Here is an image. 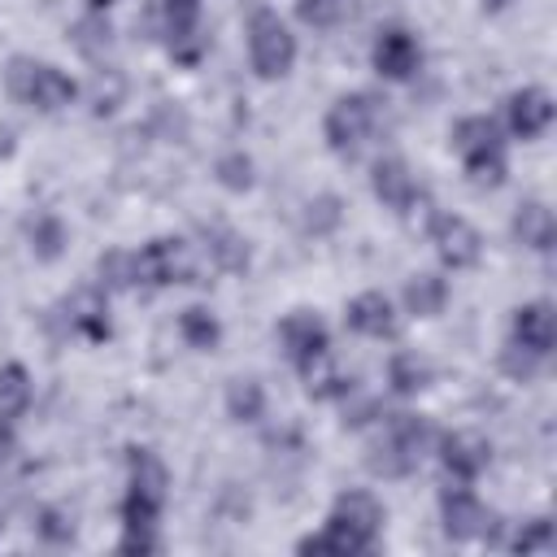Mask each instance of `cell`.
<instances>
[{
  "label": "cell",
  "mask_w": 557,
  "mask_h": 557,
  "mask_svg": "<svg viewBox=\"0 0 557 557\" xmlns=\"http://www.w3.org/2000/svg\"><path fill=\"white\" fill-rule=\"evenodd\" d=\"M339 218H344V205H339V196H313L309 205H305V231L309 235H331L335 226H339Z\"/></svg>",
  "instance_id": "f1b7e54d"
},
{
  "label": "cell",
  "mask_w": 557,
  "mask_h": 557,
  "mask_svg": "<svg viewBox=\"0 0 557 557\" xmlns=\"http://www.w3.org/2000/svg\"><path fill=\"white\" fill-rule=\"evenodd\" d=\"M205 252H209V261H213L218 270H231V274L248 265V239H239L235 231H209Z\"/></svg>",
  "instance_id": "4316f807"
},
{
  "label": "cell",
  "mask_w": 557,
  "mask_h": 557,
  "mask_svg": "<svg viewBox=\"0 0 557 557\" xmlns=\"http://www.w3.org/2000/svg\"><path fill=\"white\" fill-rule=\"evenodd\" d=\"M440 522L448 540H479L492 527V509L470 492V483H448L440 496Z\"/></svg>",
  "instance_id": "ba28073f"
},
{
  "label": "cell",
  "mask_w": 557,
  "mask_h": 557,
  "mask_svg": "<svg viewBox=\"0 0 557 557\" xmlns=\"http://www.w3.org/2000/svg\"><path fill=\"white\" fill-rule=\"evenodd\" d=\"M370 187H374L379 205L392 209V213H409L413 200H418V183H413V174L400 157H379L374 170H370Z\"/></svg>",
  "instance_id": "2e32d148"
},
{
  "label": "cell",
  "mask_w": 557,
  "mask_h": 557,
  "mask_svg": "<svg viewBox=\"0 0 557 557\" xmlns=\"http://www.w3.org/2000/svg\"><path fill=\"white\" fill-rule=\"evenodd\" d=\"M26 239H30V252H35L39 261H57V257L65 252V244H70V231H65L61 218H52V213H35L30 226H26Z\"/></svg>",
  "instance_id": "cb8c5ba5"
},
{
  "label": "cell",
  "mask_w": 557,
  "mask_h": 557,
  "mask_svg": "<svg viewBox=\"0 0 557 557\" xmlns=\"http://www.w3.org/2000/svg\"><path fill=\"white\" fill-rule=\"evenodd\" d=\"M370 61H374V70H379L383 78L405 83V78H413L418 65H422V44H418L409 30H400V26H387V30L374 39Z\"/></svg>",
  "instance_id": "30bf717a"
},
{
  "label": "cell",
  "mask_w": 557,
  "mask_h": 557,
  "mask_svg": "<svg viewBox=\"0 0 557 557\" xmlns=\"http://www.w3.org/2000/svg\"><path fill=\"white\" fill-rule=\"evenodd\" d=\"M379 117H383V109H379V100H374L370 91H348V96H339V100L326 109L322 135H326V144H331L335 152L357 157V152L374 139Z\"/></svg>",
  "instance_id": "277c9868"
},
{
  "label": "cell",
  "mask_w": 557,
  "mask_h": 557,
  "mask_svg": "<svg viewBox=\"0 0 557 557\" xmlns=\"http://www.w3.org/2000/svg\"><path fill=\"white\" fill-rule=\"evenodd\" d=\"M513 239L522 248H535V252H548L553 239H557V222H553V209L544 200H522L518 213H513Z\"/></svg>",
  "instance_id": "d6986e66"
},
{
  "label": "cell",
  "mask_w": 557,
  "mask_h": 557,
  "mask_svg": "<svg viewBox=\"0 0 557 557\" xmlns=\"http://www.w3.org/2000/svg\"><path fill=\"white\" fill-rule=\"evenodd\" d=\"M540 366H544V357L540 352H531V348H522V344H505V352H500V370L509 374V379H518V383H527V379H535L540 374Z\"/></svg>",
  "instance_id": "d6a6232c"
},
{
  "label": "cell",
  "mask_w": 557,
  "mask_h": 557,
  "mask_svg": "<svg viewBox=\"0 0 557 557\" xmlns=\"http://www.w3.org/2000/svg\"><path fill=\"white\" fill-rule=\"evenodd\" d=\"M65 322L74 335L83 339H109V300H104V287H78L70 300H65Z\"/></svg>",
  "instance_id": "e0dca14e"
},
{
  "label": "cell",
  "mask_w": 557,
  "mask_h": 557,
  "mask_svg": "<svg viewBox=\"0 0 557 557\" xmlns=\"http://www.w3.org/2000/svg\"><path fill=\"white\" fill-rule=\"evenodd\" d=\"M4 87H9L13 100H22L39 113H61L78 96V87L65 70H57L48 61H35V57H13L4 65Z\"/></svg>",
  "instance_id": "7a4b0ae2"
},
{
  "label": "cell",
  "mask_w": 557,
  "mask_h": 557,
  "mask_svg": "<svg viewBox=\"0 0 557 557\" xmlns=\"http://www.w3.org/2000/svg\"><path fill=\"white\" fill-rule=\"evenodd\" d=\"M435 448V431L422 413H383L379 418V431H374V444H370V470L383 474V479H405L418 470V461Z\"/></svg>",
  "instance_id": "6da1fadb"
},
{
  "label": "cell",
  "mask_w": 557,
  "mask_h": 557,
  "mask_svg": "<svg viewBox=\"0 0 557 557\" xmlns=\"http://www.w3.org/2000/svg\"><path fill=\"white\" fill-rule=\"evenodd\" d=\"M483 4H505V0H483Z\"/></svg>",
  "instance_id": "8d00e7d4"
},
{
  "label": "cell",
  "mask_w": 557,
  "mask_h": 557,
  "mask_svg": "<svg viewBox=\"0 0 557 557\" xmlns=\"http://www.w3.org/2000/svg\"><path fill=\"white\" fill-rule=\"evenodd\" d=\"M453 152L461 157L466 174L479 183V187H496L505 178V139H500V126L483 113H470L453 126Z\"/></svg>",
  "instance_id": "3957f363"
},
{
  "label": "cell",
  "mask_w": 557,
  "mask_h": 557,
  "mask_svg": "<svg viewBox=\"0 0 557 557\" xmlns=\"http://www.w3.org/2000/svg\"><path fill=\"white\" fill-rule=\"evenodd\" d=\"M213 174H218V183H222L226 191H244V187H252V157L226 152V157H218Z\"/></svg>",
  "instance_id": "1f68e13d"
},
{
  "label": "cell",
  "mask_w": 557,
  "mask_h": 557,
  "mask_svg": "<svg viewBox=\"0 0 557 557\" xmlns=\"http://www.w3.org/2000/svg\"><path fill=\"white\" fill-rule=\"evenodd\" d=\"M117 548L122 553H157L161 540H157V531H122V544Z\"/></svg>",
  "instance_id": "e575fe53"
},
{
  "label": "cell",
  "mask_w": 557,
  "mask_h": 557,
  "mask_svg": "<svg viewBox=\"0 0 557 557\" xmlns=\"http://www.w3.org/2000/svg\"><path fill=\"white\" fill-rule=\"evenodd\" d=\"M226 413H231L235 422H257V418L265 413V392H261V383H257V379H231V387H226Z\"/></svg>",
  "instance_id": "d4e9b609"
},
{
  "label": "cell",
  "mask_w": 557,
  "mask_h": 557,
  "mask_svg": "<svg viewBox=\"0 0 557 557\" xmlns=\"http://www.w3.org/2000/svg\"><path fill=\"white\" fill-rule=\"evenodd\" d=\"M278 348L296 361V366H305L309 357H318V352H326V344H331V335H326V322L313 313V309H292L283 322H278Z\"/></svg>",
  "instance_id": "7c38bea8"
},
{
  "label": "cell",
  "mask_w": 557,
  "mask_h": 557,
  "mask_svg": "<svg viewBox=\"0 0 557 557\" xmlns=\"http://www.w3.org/2000/svg\"><path fill=\"white\" fill-rule=\"evenodd\" d=\"M331 522H339L370 553L374 548V535L383 531V505L370 492H339L335 505H331Z\"/></svg>",
  "instance_id": "5bb4252c"
},
{
  "label": "cell",
  "mask_w": 557,
  "mask_h": 557,
  "mask_svg": "<svg viewBox=\"0 0 557 557\" xmlns=\"http://www.w3.org/2000/svg\"><path fill=\"white\" fill-rule=\"evenodd\" d=\"M248 61L261 78H283L296 61V35L274 9H252L248 17Z\"/></svg>",
  "instance_id": "5b68a950"
},
{
  "label": "cell",
  "mask_w": 557,
  "mask_h": 557,
  "mask_svg": "<svg viewBox=\"0 0 557 557\" xmlns=\"http://www.w3.org/2000/svg\"><path fill=\"white\" fill-rule=\"evenodd\" d=\"M300 553H318V557H348V553H366L361 548V540H352L339 522H322V531L318 535H305L300 540Z\"/></svg>",
  "instance_id": "484cf974"
},
{
  "label": "cell",
  "mask_w": 557,
  "mask_h": 557,
  "mask_svg": "<svg viewBox=\"0 0 557 557\" xmlns=\"http://www.w3.org/2000/svg\"><path fill=\"white\" fill-rule=\"evenodd\" d=\"M135 261V287H174V283H196V257L183 239L161 235L148 239L144 248L131 252Z\"/></svg>",
  "instance_id": "8992f818"
},
{
  "label": "cell",
  "mask_w": 557,
  "mask_h": 557,
  "mask_svg": "<svg viewBox=\"0 0 557 557\" xmlns=\"http://www.w3.org/2000/svg\"><path fill=\"white\" fill-rule=\"evenodd\" d=\"M513 344L548 357L553 344H557V318H553V305L548 300H531L513 313Z\"/></svg>",
  "instance_id": "ac0fdd59"
},
{
  "label": "cell",
  "mask_w": 557,
  "mask_h": 557,
  "mask_svg": "<svg viewBox=\"0 0 557 557\" xmlns=\"http://www.w3.org/2000/svg\"><path fill=\"white\" fill-rule=\"evenodd\" d=\"M300 379H305V392H309L313 400H339V396L352 387L348 370L331 357V348L318 352V357H309V361L300 366Z\"/></svg>",
  "instance_id": "ffe728a7"
},
{
  "label": "cell",
  "mask_w": 557,
  "mask_h": 557,
  "mask_svg": "<svg viewBox=\"0 0 557 557\" xmlns=\"http://www.w3.org/2000/svg\"><path fill=\"white\" fill-rule=\"evenodd\" d=\"M444 305H448V283L440 274H413L405 283V309L413 318H435L444 313Z\"/></svg>",
  "instance_id": "7402d4cb"
},
{
  "label": "cell",
  "mask_w": 557,
  "mask_h": 557,
  "mask_svg": "<svg viewBox=\"0 0 557 557\" xmlns=\"http://www.w3.org/2000/svg\"><path fill=\"white\" fill-rule=\"evenodd\" d=\"M91 4H113V0H91Z\"/></svg>",
  "instance_id": "74e56055"
},
{
  "label": "cell",
  "mask_w": 557,
  "mask_h": 557,
  "mask_svg": "<svg viewBox=\"0 0 557 557\" xmlns=\"http://www.w3.org/2000/svg\"><path fill=\"white\" fill-rule=\"evenodd\" d=\"M426 235H431V248H435L444 270H470L483 257V235L461 213H431Z\"/></svg>",
  "instance_id": "52a82bcc"
},
{
  "label": "cell",
  "mask_w": 557,
  "mask_h": 557,
  "mask_svg": "<svg viewBox=\"0 0 557 557\" xmlns=\"http://www.w3.org/2000/svg\"><path fill=\"white\" fill-rule=\"evenodd\" d=\"M30 405V374L22 366H0V418H17Z\"/></svg>",
  "instance_id": "83f0119b"
},
{
  "label": "cell",
  "mask_w": 557,
  "mask_h": 557,
  "mask_svg": "<svg viewBox=\"0 0 557 557\" xmlns=\"http://www.w3.org/2000/svg\"><path fill=\"white\" fill-rule=\"evenodd\" d=\"M96 274H100V287L104 292L135 287V261H131V252H104L100 265H96Z\"/></svg>",
  "instance_id": "f546056e"
},
{
  "label": "cell",
  "mask_w": 557,
  "mask_h": 557,
  "mask_svg": "<svg viewBox=\"0 0 557 557\" xmlns=\"http://www.w3.org/2000/svg\"><path fill=\"white\" fill-rule=\"evenodd\" d=\"M178 335H183L187 348L209 352V348H218V339H222V322L213 318V309H205V305H187V309L178 313Z\"/></svg>",
  "instance_id": "603a6c76"
},
{
  "label": "cell",
  "mask_w": 557,
  "mask_h": 557,
  "mask_svg": "<svg viewBox=\"0 0 557 557\" xmlns=\"http://www.w3.org/2000/svg\"><path fill=\"white\" fill-rule=\"evenodd\" d=\"M387 383L400 396H418L431 383V361L422 352H413V348H400V352L387 357Z\"/></svg>",
  "instance_id": "44dd1931"
},
{
  "label": "cell",
  "mask_w": 557,
  "mask_h": 557,
  "mask_svg": "<svg viewBox=\"0 0 557 557\" xmlns=\"http://www.w3.org/2000/svg\"><path fill=\"white\" fill-rule=\"evenodd\" d=\"M348 0H296V17L313 30H331L339 17H344Z\"/></svg>",
  "instance_id": "4dcf8cb0"
},
{
  "label": "cell",
  "mask_w": 557,
  "mask_h": 557,
  "mask_svg": "<svg viewBox=\"0 0 557 557\" xmlns=\"http://www.w3.org/2000/svg\"><path fill=\"white\" fill-rule=\"evenodd\" d=\"M161 9V35L170 39V52L178 61L200 57V0H157Z\"/></svg>",
  "instance_id": "8fae6325"
},
{
  "label": "cell",
  "mask_w": 557,
  "mask_h": 557,
  "mask_svg": "<svg viewBox=\"0 0 557 557\" xmlns=\"http://www.w3.org/2000/svg\"><path fill=\"white\" fill-rule=\"evenodd\" d=\"M553 548V522L548 518H535L527 531H518L513 540V553H548Z\"/></svg>",
  "instance_id": "836d02e7"
},
{
  "label": "cell",
  "mask_w": 557,
  "mask_h": 557,
  "mask_svg": "<svg viewBox=\"0 0 557 557\" xmlns=\"http://www.w3.org/2000/svg\"><path fill=\"white\" fill-rule=\"evenodd\" d=\"M505 126L518 139H540L553 126V96L544 87H518L505 100Z\"/></svg>",
  "instance_id": "4fadbf2b"
},
{
  "label": "cell",
  "mask_w": 557,
  "mask_h": 557,
  "mask_svg": "<svg viewBox=\"0 0 557 557\" xmlns=\"http://www.w3.org/2000/svg\"><path fill=\"white\" fill-rule=\"evenodd\" d=\"M74 531V522H65L61 513H48V522H44V535H52V540H65Z\"/></svg>",
  "instance_id": "d590c367"
},
{
  "label": "cell",
  "mask_w": 557,
  "mask_h": 557,
  "mask_svg": "<svg viewBox=\"0 0 557 557\" xmlns=\"http://www.w3.org/2000/svg\"><path fill=\"white\" fill-rule=\"evenodd\" d=\"M344 322H348L357 335H366V339H392V335L400 331V313H396L392 296H383V292H361V296H352L348 309H344Z\"/></svg>",
  "instance_id": "9a60e30c"
},
{
  "label": "cell",
  "mask_w": 557,
  "mask_h": 557,
  "mask_svg": "<svg viewBox=\"0 0 557 557\" xmlns=\"http://www.w3.org/2000/svg\"><path fill=\"white\" fill-rule=\"evenodd\" d=\"M435 448H440V461H444V474L448 483H474L483 470H487V440L474 435V431H448V435H435Z\"/></svg>",
  "instance_id": "9c48e42d"
}]
</instances>
